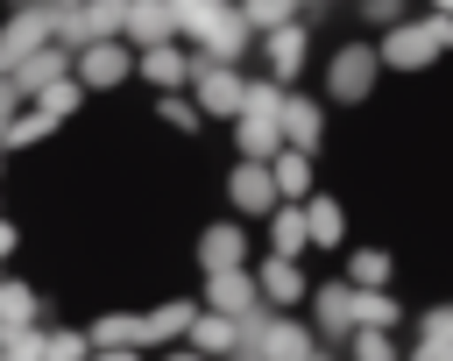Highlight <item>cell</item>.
Returning a JSON list of instances; mask_svg holds the SVG:
<instances>
[{"label": "cell", "instance_id": "4fadbf2b", "mask_svg": "<svg viewBox=\"0 0 453 361\" xmlns=\"http://www.w3.org/2000/svg\"><path fill=\"white\" fill-rule=\"evenodd\" d=\"M127 50H156V42H177V14L163 0H127V28H120Z\"/></svg>", "mask_w": 453, "mask_h": 361}, {"label": "cell", "instance_id": "9c48e42d", "mask_svg": "<svg viewBox=\"0 0 453 361\" xmlns=\"http://www.w3.org/2000/svg\"><path fill=\"white\" fill-rule=\"evenodd\" d=\"M198 269H205V276H219V269H248V227H241V219L205 227V234H198Z\"/></svg>", "mask_w": 453, "mask_h": 361}, {"label": "cell", "instance_id": "ac0fdd59", "mask_svg": "<svg viewBox=\"0 0 453 361\" xmlns=\"http://www.w3.org/2000/svg\"><path fill=\"white\" fill-rule=\"evenodd\" d=\"M142 78H149L156 92H177V85H191V50H177V42H156V50H142Z\"/></svg>", "mask_w": 453, "mask_h": 361}, {"label": "cell", "instance_id": "ffe728a7", "mask_svg": "<svg viewBox=\"0 0 453 361\" xmlns=\"http://www.w3.org/2000/svg\"><path fill=\"white\" fill-rule=\"evenodd\" d=\"M304 234H311V248H340V241H347V212H340V198L311 191V198H304Z\"/></svg>", "mask_w": 453, "mask_h": 361}, {"label": "cell", "instance_id": "e575fe53", "mask_svg": "<svg viewBox=\"0 0 453 361\" xmlns=\"http://www.w3.org/2000/svg\"><path fill=\"white\" fill-rule=\"evenodd\" d=\"M403 361H453V340H432V333H418V347H411Z\"/></svg>", "mask_w": 453, "mask_h": 361}, {"label": "cell", "instance_id": "d4e9b609", "mask_svg": "<svg viewBox=\"0 0 453 361\" xmlns=\"http://www.w3.org/2000/svg\"><path fill=\"white\" fill-rule=\"evenodd\" d=\"M403 319V304L389 297V290H354V326H368V333H389Z\"/></svg>", "mask_w": 453, "mask_h": 361}, {"label": "cell", "instance_id": "5bb4252c", "mask_svg": "<svg viewBox=\"0 0 453 361\" xmlns=\"http://www.w3.org/2000/svg\"><path fill=\"white\" fill-rule=\"evenodd\" d=\"M57 78H71V50H57V42H42L35 57H21L14 71H7V85L21 92V99H35L42 85H57Z\"/></svg>", "mask_w": 453, "mask_h": 361}, {"label": "cell", "instance_id": "8fae6325", "mask_svg": "<svg viewBox=\"0 0 453 361\" xmlns=\"http://www.w3.org/2000/svg\"><path fill=\"white\" fill-rule=\"evenodd\" d=\"M375 57H382V71H425V64H432L439 50L425 42V28H418V21H396V28H382Z\"/></svg>", "mask_w": 453, "mask_h": 361}, {"label": "cell", "instance_id": "f6af8a7d", "mask_svg": "<svg viewBox=\"0 0 453 361\" xmlns=\"http://www.w3.org/2000/svg\"><path fill=\"white\" fill-rule=\"evenodd\" d=\"M297 7H304V0H297Z\"/></svg>", "mask_w": 453, "mask_h": 361}, {"label": "cell", "instance_id": "74e56055", "mask_svg": "<svg viewBox=\"0 0 453 361\" xmlns=\"http://www.w3.org/2000/svg\"><path fill=\"white\" fill-rule=\"evenodd\" d=\"M7 255H14V227L0 219V262H7Z\"/></svg>", "mask_w": 453, "mask_h": 361}, {"label": "cell", "instance_id": "ab89813d", "mask_svg": "<svg viewBox=\"0 0 453 361\" xmlns=\"http://www.w3.org/2000/svg\"><path fill=\"white\" fill-rule=\"evenodd\" d=\"M304 361H340V354H326V347H311V354H304Z\"/></svg>", "mask_w": 453, "mask_h": 361}, {"label": "cell", "instance_id": "7c38bea8", "mask_svg": "<svg viewBox=\"0 0 453 361\" xmlns=\"http://www.w3.org/2000/svg\"><path fill=\"white\" fill-rule=\"evenodd\" d=\"M191 319H198L191 297H170V304H156V311H134V347H170V340H184Z\"/></svg>", "mask_w": 453, "mask_h": 361}, {"label": "cell", "instance_id": "2e32d148", "mask_svg": "<svg viewBox=\"0 0 453 361\" xmlns=\"http://www.w3.org/2000/svg\"><path fill=\"white\" fill-rule=\"evenodd\" d=\"M255 269V290H262V304H297L311 283H304V269L297 262H283V255H269V262H248Z\"/></svg>", "mask_w": 453, "mask_h": 361}, {"label": "cell", "instance_id": "44dd1931", "mask_svg": "<svg viewBox=\"0 0 453 361\" xmlns=\"http://www.w3.org/2000/svg\"><path fill=\"white\" fill-rule=\"evenodd\" d=\"M304 248H311V234H304V205H276V212H269V255L297 262Z\"/></svg>", "mask_w": 453, "mask_h": 361}, {"label": "cell", "instance_id": "f546056e", "mask_svg": "<svg viewBox=\"0 0 453 361\" xmlns=\"http://www.w3.org/2000/svg\"><path fill=\"white\" fill-rule=\"evenodd\" d=\"M85 340H92V347H134V311H106V319H92Z\"/></svg>", "mask_w": 453, "mask_h": 361}, {"label": "cell", "instance_id": "836d02e7", "mask_svg": "<svg viewBox=\"0 0 453 361\" xmlns=\"http://www.w3.org/2000/svg\"><path fill=\"white\" fill-rule=\"evenodd\" d=\"M418 28H425V42H432V50H453V14H425Z\"/></svg>", "mask_w": 453, "mask_h": 361}, {"label": "cell", "instance_id": "603a6c76", "mask_svg": "<svg viewBox=\"0 0 453 361\" xmlns=\"http://www.w3.org/2000/svg\"><path fill=\"white\" fill-rule=\"evenodd\" d=\"M28 106H35V113H42L50 127H57V120H71V113L85 106V85H78V78H57V85H42V92H35Z\"/></svg>", "mask_w": 453, "mask_h": 361}, {"label": "cell", "instance_id": "30bf717a", "mask_svg": "<svg viewBox=\"0 0 453 361\" xmlns=\"http://www.w3.org/2000/svg\"><path fill=\"white\" fill-rule=\"evenodd\" d=\"M184 340H191V354H205V361H234V354L248 347V326H234V319H219V311H198V319L184 326Z\"/></svg>", "mask_w": 453, "mask_h": 361}, {"label": "cell", "instance_id": "1f68e13d", "mask_svg": "<svg viewBox=\"0 0 453 361\" xmlns=\"http://www.w3.org/2000/svg\"><path fill=\"white\" fill-rule=\"evenodd\" d=\"M347 361H403V354L389 347V333H368V326H354V333H347Z\"/></svg>", "mask_w": 453, "mask_h": 361}, {"label": "cell", "instance_id": "ba28073f", "mask_svg": "<svg viewBox=\"0 0 453 361\" xmlns=\"http://www.w3.org/2000/svg\"><path fill=\"white\" fill-rule=\"evenodd\" d=\"M304 50H311V21H283V28H269V35H262V57H269V71H262V78H276V85L290 92V78H297Z\"/></svg>", "mask_w": 453, "mask_h": 361}, {"label": "cell", "instance_id": "8992f818", "mask_svg": "<svg viewBox=\"0 0 453 361\" xmlns=\"http://www.w3.org/2000/svg\"><path fill=\"white\" fill-rule=\"evenodd\" d=\"M50 42V7H14L7 21H0V78L21 64V57H35Z\"/></svg>", "mask_w": 453, "mask_h": 361}, {"label": "cell", "instance_id": "e0dca14e", "mask_svg": "<svg viewBox=\"0 0 453 361\" xmlns=\"http://www.w3.org/2000/svg\"><path fill=\"white\" fill-rule=\"evenodd\" d=\"M234 149H241V163H276L283 156V127L255 120V113H234Z\"/></svg>", "mask_w": 453, "mask_h": 361}, {"label": "cell", "instance_id": "5b68a950", "mask_svg": "<svg viewBox=\"0 0 453 361\" xmlns=\"http://www.w3.org/2000/svg\"><path fill=\"white\" fill-rule=\"evenodd\" d=\"M226 205L241 212V219H269L283 198H276V177H269V163H234L226 170Z\"/></svg>", "mask_w": 453, "mask_h": 361}, {"label": "cell", "instance_id": "9a60e30c", "mask_svg": "<svg viewBox=\"0 0 453 361\" xmlns=\"http://www.w3.org/2000/svg\"><path fill=\"white\" fill-rule=\"evenodd\" d=\"M276 127H283V149H297V156H319V134H326V113H319L311 99H297V92H283V113H276Z\"/></svg>", "mask_w": 453, "mask_h": 361}, {"label": "cell", "instance_id": "ee69618b", "mask_svg": "<svg viewBox=\"0 0 453 361\" xmlns=\"http://www.w3.org/2000/svg\"><path fill=\"white\" fill-rule=\"evenodd\" d=\"M234 361H248V354H234Z\"/></svg>", "mask_w": 453, "mask_h": 361}, {"label": "cell", "instance_id": "8d00e7d4", "mask_svg": "<svg viewBox=\"0 0 453 361\" xmlns=\"http://www.w3.org/2000/svg\"><path fill=\"white\" fill-rule=\"evenodd\" d=\"M85 361H142V347H92Z\"/></svg>", "mask_w": 453, "mask_h": 361}, {"label": "cell", "instance_id": "52a82bcc", "mask_svg": "<svg viewBox=\"0 0 453 361\" xmlns=\"http://www.w3.org/2000/svg\"><path fill=\"white\" fill-rule=\"evenodd\" d=\"M127 71H134V50H127V42H92V50H78V57H71V78H78L85 92L120 85Z\"/></svg>", "mask_w": 453, "mask_h": 361}, {"label": "cell", "instance_id": "cb8c5ba5", "mask_svg": "<svg viewBox=\"0 0 453 361\" xmlns=\"http://www.w3.org/2000/svg\"><path fill=\"white\" fill-rule=\"evenodd\" d=\"M234 14L248 21V35L262 42L269 28H283V21H297V0H234Z\"/></svg>", "mask_w": 453, "mask_h": 361}, {"label": "cell", "instance_id": "7402d4cb", "mask_svg": "<svg viewBox=\"0 0 453 361\" xmlns=\"http://www.w3.org/2000/svg\"><path fill=\"white\" fill-rule=\"evenodd\" d=\"M269 177H276V198H283V205H304V198H311V156L283 149V156L269 163Z\"/></svg>", "mask_w": 453, "mask_h": 361}, {"label": "cell", "instance_id": "f35d334b", "mask_svg": "<svg viewBox=\"0 0 453 361\" xmlns=\"http://www.w3.org/2000/svg\"><path fill=\"white\" fill-rule=\"evenodd\" d=\"M163 361H205V354H191V347H170V354H163Z\"/></svg>", "mask_w": 453, "mask_h": 361}, {"label": "cell", "instance_id": "f1b7e54d", "mask_svg": "<svg viewBox=\"0 0 453 361\" xmlns=\"http://www.w3.org/2000/svg\"><path fill=\"white\" fill-rule=\"evenodd\" d=\"M0 326H35V290L0 276Z\"/></svg>", "mask_w": 453, "mask_h": 361}, {"label": "cell", "instance_id": "b9f144b4", "mask_svg": "<svg viewBox=\"0 0 453 361\" xmlns=\"http://www.w3.org/2000/svg\"><path fill=\"white\" fill-rule=\"evenodd\" d=\"M50 7H57V14H64V7H78V0H50Z\"/></svg>", "mask_w": 453, "mask_h": 361}, {"label": "cell", "instance_id": "60d3db41", "mask_svg": "<svg viewBox=\"0 0 453 361\" xmlns=\"http://www.w3.org/2000/svg\"><path fill=\"white\" fill-rule=\"evenodd\" d=\"M432 14H453V0H439V7H432Z\"/></svg>", "mask_w": 453, "mask_h": 361}, {"label": "cell", "instance_id": "4dcf8cb0", "mask_svg": "<svg viewBox=\"0 0 453 361\" xmlns=\"http://www.w3.org/2000/svg\"><path fill=\"white\" fill-rule=\"evenodd\" d=\"M92 354V340L78 333V326H57V333H42V361H85Z\"/></svg>", "mask_w": 453, "mask_h": 361}, {"label": "cell", "instance_id": "3957f363", "mask_svg": "<svg viewBox=\"0 0 453 361\" xmlns=\"http://www.w3.org/2000/svg\"><path fill=\"white\" fill-rule=\"evenodd\" d=\"M241 85H248V71H234V64H198V57H191V92H198V113L234 120V113H241Z\"/></svg>", "mask_w": 453, "mask_h": 361}, {"label": "cell", "instance_id": "7a4b0ae2", "mask_svg": "<svg viewBox=\"0 0 453 361\" xmlns=\"http://www.w3.org/2000/svg\"><path fill=\"white\" fill-rule=\"evenodd\" d=\"M311 347H319V340H311L297 319H269V311H262V319L248 326V347H241V354H248V361H304Z\"/></svg>", "mask_w": 453, "mask_h": 361}, {"label": "cell", "instance_id": "d590c367", "mask_svg": "<svg viewBox=\"0 0 453 361\" xmlns=\"http://www.w3.org/2000/svg\"><path fill=\"white\" fill-rule=\"evenodd\" d=\"M368 21H382V28H396V21H403V0H368Z\"/></svg>", "mask_w": 453, "mask_h": 361}, {"label": "cell", "instance_id": "83f0119b", "mask_svg": "<svg viewBox=\"0 0 453 361\" xmlns=\"http://www.w3.org/2000/svg\"><path fill=\"white\" fill-rule=\"evenodd\" d=\"M241 113L276 120V113H283V85H276V78H248V85H241Z\"/></svg>", "mask_w": 453, "mask_h": 361}, {"label": "cell", "instance_id": "6da1fadb", "mask_svg": "<svg viewBox=\"0 0 453 361\" xmlns=\"http://www.w3.org/2000/svg\"><path fill=\"white\" fill-rule=\"evenodd\" d=\"M198 311H219V319H234V326H255V319H262L255 269H219V276H205V304H198Z\"/></svg>", "mask_w": 453, "mask_h": 361}, {"label": "cell", "instance_id": "d6a6232c", "mask_svg": "<svg viewBox=\"0 0 453 361\" xmlns=\"http://www.w3.org/2000/svg\"><path fill=\"white\" fill-rule=\"evenodd\" d=\"M163 120H170V127H184V134H198V127H205V113H198L191 99H177V92L163 99Z\"/></svg>", "mask_w": 453, "mask_h": 361}, {"label": "cell", "instance_id": "4316f807", "mask_svg": "<svg viewBox=\"0 0 453 361\" xmlns=\"http://www.w3.org/2000/svg\"><path fill=\"white\" fill-rule=\"evenodd\" d=\"M347 283H354V290H382V283H389V255H382V248H354V255H347Z\"/></svg>", "mask_w": 453, "mask_h": 361}, {"label": "cell", "instance_id": "484cf974", "mask_svg": "<svg viewBox=\"0 0 453 361\" xmlns=\"http://www.w3.org/2000/svg\"><path fill=\"white\" fill-rule=\"evenodd\" d=\"M42 134H50V120H42L35 106H14V113H7V127H0V156H7V149H35Z\"/></svg>", "mask_w": 453, "mask_h": 361}, {"label": "cell", "instance_id": "7bdbcfd3", "mask_svg": "<svg viewBox=\"0 0 453 361\" xmlns=\"http://www.w3.org/2000/svg\"><path fill=\"white\" fill-rule=\"evenodd\" d=\"M163 7H184V0H163Z\"/></svg>", "mask_w": 453, "mask_h": 361}, {"label": "cell", "instance_id": "d6986e66", "mask_svg": "<svg viewBox=\"0 0 453 361\" xmlns=\"http://www.w3.org/2000/svg\"><path fill=\"white\" fill-rule=\"evenodd\" d=\"M311 326L319 333H354V283H319L311 290Z\"/></svg>", "mask_w": 453, "mask_h": 361}, {"label": "cell", "instance_id": "277c9868", "mask_svg": "<svg viewBox=\"0 0 453 361\" xmlns=\"http://www.w3.org/2000/svg\"><path fill=\"white\" fill-rule=\"evenodd\" d=\"M375 71H382V57H375L368 42H347V50H340V57L326 64V92H333L340 106H354V99H368Z\"/></svg>", "mask_w": 453, "mask_h": 361}]
</instances>
